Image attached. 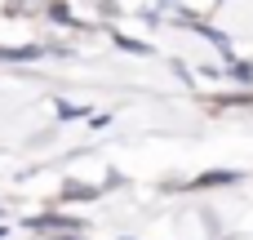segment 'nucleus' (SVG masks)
I'll return each instance as SVG.
<instances>
[{"label":"nucleus","instance_id":"nucleus-7","mask_svg":"<svg viewBox=\"0 0 253 240\" xmlns=\"http://www.w3.org/2000/svg\"><path fill=\"white\" fill-rule=\"evenodd\" d=\"M58 116H62V120H76V116H84V107H76V102H58Z\"/></svg>","mask_w":253,"mask_h":240},{"label":"nucleus","instance_id":"nucleus-3","mask_svg":"<svg viewBox=\"0 0 253 240\" xmlns=\"http://www.w3.org/2000/svg\"><path fill=\"white\" fill-rule=\"evenodd\" d=\"M44 49L40 45H22V49H0V62H31V58H40Z\"/></svg>","mask_w":253,"mask_h":240},{"label":"nucleus","instance_id":"nucleus-4","mask_svg":"<svg viewBox=\"0 0 253 240\" xmlns=\"http://www.w3.org/2000/svg\"><path fill=\"white\" fill-rule=\"evenodd\" d=\"M93 196H98V192L84 187V183H67V187H62V200H67V205H76V200H93Z\"/></svg>","mask_w":253,"mask_h":240},{"label":"nucleus","instance_id":"nucleus-9","mask_svg":"<svg viewBox=\"0 0 253 240\" xmlns=\"http://www.w3.org/2000/svg\"><path fill=\"white\" fill-rule=\"evenodd\" d=\"M53 240H80V236H53Z\"/></svg>","mask_w":253,"mask_h":240},{"label":"nucleus","instance_id":"nucleus-5","mask_svg":"<svg viewBox=\"0 0 253 240\" xmlns=\"http://www.w3.org/2000/svg\"><path fill=\"white\" fill-rule=\"evenodd\" d=\"M49 22H62V27H76V18H71V9H67L62 0H49Z\"/></svg>","mask_w":253,"mask_h":240},{"label":"nucleus","instance_id":"nucleus-1","mask_svg":"<svg viewBox=\"0 0 253 240\" xmlns=\"http://www.w3.org/2000/svg\"><path fill=\"white\" fill-rule=\"evenodd\" d=\"M31 232H62V236H76L84 223L80 218H62V214H40V218H27Z\"/></svg>","mask_w":253,"mask_h":240},{"label":"nucleus","instance_id":"nucleus-10","mask_svg":"<svg viewBox=\"0 0 253 240\" xmlns=\"http://www.w3.org/2000/svg\"><path fill=\"white\" fill-rule=\"evenodd\" d=\"M0 236H4V227H0Z\"/></svg>","mask_w":253,"mask_h":240},{"label":"nucleus","instance_id":"nucleus-2","mask_svg":"<svg viewBox=\"0 0 253 240\" xmlns=\"http://www.w3.org/2000/svg\"><path fill=\"white\" fill-rule=\"evenodd\" d=\"M231 183H240L236 169H213V174H200V178L191 183V192H200V187H231Z\"/></svg>","mask_w":253,"mask_h":240},{"label":"nucleus","instance_id":"nucleus-6","mask_svg":"<svg viewBox=\"0 0 253 240\" xmlns=\"http://www.w3.org/2000/svg\"><path fill=\"white\" fill-rule=\"evenodd\" d=\"M116 45L129 49V53H147V45H142V40H129V36H116Z\"/></svg>","mask_w":253,"mask_h":240},{"label":"nucleus","instance_id":"nucleus-8","mask_svg":"<svg viewBox=\"0 0 253 240\" xmlns=\"http://www.w3.org/2000/svg\"><path fill=\"white\" fill-rule=\"evenodd\" d=\"M231 76H236V80H245V85H249V80H253V67H249V62H236V67H231Z\"/></svg>","mask_w":253,"mask_h":240}]
</instances>
